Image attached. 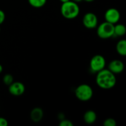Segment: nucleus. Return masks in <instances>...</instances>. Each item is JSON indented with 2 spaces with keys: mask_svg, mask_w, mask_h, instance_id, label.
I'll return each mask as SVG.
<instances>
[{
  "mask_svg": "<svg viewBox=\"0 0 126 126\" xmlns=\"http://www.w3.org/2000/svg\"><path fill=\"white\" fill-rule=\"evenodd\" d=\"M96 83L98 87L103 89H110L116 83L115 75L108 69H103L98 71L96 77Z\"/></svg>",
  "mask_w": 126,
  "mask_h": 126,
  "instance_id": "obj_1",
  "label": "nucleus"
},
{
  "mask_svg": "<svg viewBox=\"0 0 126 126\" xmlns=\"http://www.w3.org/2000/svg\"><path fill=\"white\" fill-rule=\"evenodd\" d=\"M60 11L63 17L67 19H73L79 14V7L76 2L70 1L62 3Z\"/></svg>",
  "mask_w": 126,
  "mask_h": 126,
  "instance_id": "obj_2",
  "label": "nucleus"
},
{
  "mask_svg": "<svg viewBox=\"0 0 126 126\" xmlns=\"http://www.w3.org/2000/svg\"><path fill=\"white\" fill-rule=\"evenodd\" d=\"M76 98L82 102H87L93 96V89L88 84H82L77 87L75 91Z\"/></svg>",
  "mask_w": 126,
  "mask_h": 126,
  "instance_id": "obj_3",
  "label": "nucleus"
},
{
  "mask_svg": "<svg viewBox=\"0 0 126 126\" xmlns=\"http://www.w3.org/2000/svg\"><path fill=\"white\" fill-rule=\"evenodd\" d=\"M114 25L106 21L101 23L97 27L98 36L102 39H108L114 36Z\"/></svg>",
  "mask_w": 126,
  "mask_h": 126,
  "instance_id": "obj_4",
  "label": "nucleus"
},
{
  "mask_svg": "<svg viewBox=\"0 0 126 126\" xmlns=\"http://www.w3.org/2000/svg\"><path fill=\"white\" fill-rule=\"evenodd\" d=\"M105 65V59L101 55H94L90 61V68L94 73H98L104 69Z\"/></svg>",
  "mask_w": 126,
  "mask_h": 126,
  "instance_id": "obj_5",
  "label": "nucleus"
},
{
  "mask_svg": "<svg viewBox=\"0 0 126 126\" xmlns=\"http://www.w3.org/2000/svg\"><path fill=\"white\" fill-rule=\"evenodd\" d=\"M84 26L88 29H94L98 25V18L94 13L87 12L84 16L82 18Z\"/></svg>",
  "mask_w": 126,
  "mask_h": 126,
  "instance_id": "obj_6",
  "label": "nucleus"
},
{
  "mask_svg": "<svg viewBox=\"0 0 126 126\" xmlns=\"http://www.w3.org/2000/svg\"><path fill=\"white\" fill-rule=\"evenodd\" d=\"M121 15L119 11L115 8H110L105 13L106 22L114 25L119 22Z\"/></svg>",
  "mask_w": 126,
  "mask_h": 126,
  "instance_id": "obj_7",
  "label": "nucleus"
},
{
  "mask_svg": "<svg viewBox=\"0 0 126 126\" xmlns=\"http://www.w3.org/2000/svg\"><path fill=\"white\" fill-rule=\"evenodd\" d=\"M25 91L24 84L20 82H13L9 86V91L12 95L20 96L24 93Z\"/></svg>",
  "mask_w": 126,
  "mask_h": 126,
  "instance_id": "obj_8",
  "label": "nucleus"
},
{
  "mask_svg": "<svg viewBox=\"0 0 126 126\" xmlns=\"http://www.w3.org/2000/svg\"><path fill=\"white\" fill-rule=\"evenodd\" d=\"M124 65L122 61L119 60H112L108 65V70L113 74H119L124 70Z\"/></svg>",
  "mask_w": 126,
  "mask_h": 126,
  "instance_id": "obj_9",
  "label": "nucleus"
},
{
  "mask_svg": "<svg viewBox=\"0 0 126 126\" xmlns=\"http://www.w3.org/2000/svg\"><path fill=\"white\" fill-rule=\"evenodd\" d=\"M43 111L40 108H34L30 113V118L34 123H38L43 118Z\"/></svg>",
  "mask_w": 126,
  "mask_h": 126,
  "instance_id": "obj_10",
  "label": "nucleus"
},
{
  "mask_svg": "<svg viewBox=\"0 0 126 126\" xmlns=\"http://www.w3.org/2000/svg\"><path fill=\"white\" fill-rule=\"evenodd\" d=\"M97 120V114L93 110H88L84 114V121L88 124L94 123Z\"/></svg>",
  "mask_w": 126,
  "mask_h": 126,
  "instance_id": "obj_11",
  "label": "nucleus"
},
{
  "mask_svg": "<svg viewBox=\"0 0 126 126\" xmlns=\"http://www.w3.org/2000/svg\"><path fill=\"white\" fill-rule=\"evenodd\" d=\"M117 52L121 56L126 55V41L121 39L116 44Z\"/></svg>",
  "mask_w": 126,
  "mask_h": 126,
  "instance_id": "obj_12",
  "label": "nucleus"
},
{
  "mask_svg": "<svg viewBox=\"0 0 126 126\" xmlns=\"http://www.w3.org/2000/svg\"><path fill=\"white\" fill-rule=\"evenodd\" d=\"M126 27L123 24H117L114 26V35L123 36L126 34Z\"/></svg>",
  "mask_w": 126,
  "mask_h": 126,
  "instance_id": "obj_13",
  "label": "nucleus"
},
{
  "mask_svg": "<svg viewBox=\"0 0 126 126\" xmlns=\"http://www.w3.org/2000/svg\"><path fill=\"white\" fill-rule=\"evenodd\" d=\"M30 4L36 8H39L44 6L47 0H28Z\"/></svg>",
  "mask_w": 126,
  "mask_h": 126,
  "instance_id": "obj_14",
  "label": "nucleus"
},
{
  "mask_svg": "<svg viewBox=\"0 0 126 126\" xmlns=\"http://www.w3.org/2000/svg\"><path fill=\"white\" fill-rule=\"evenodd\" d=\"M2 81H3V82L5 84L9 86L10 84H11L13 82L14 78L12 75H10V74H6L4 76Z\"/></svg>",
  "mask_w": 126,
  "mask_h": 126,
  "instance_id": "obj_15",
  "label": "nucleus"
},
{
  "mask_svg": "<svg viewBox=\"0 0 126 126\" xmlns=\"http://www.w3.org/2000/svg\"><path fill=\"white\" fill-rule=\"evenodd\" d=\"M103 125L104 126H116V121L113 118H108L104 121Z\"/></svg>",
  "mask_w": 126,
  "mask_h": 126,
  "instance_id": "obj_16",
  "label": "nucleus"
},
{
  "mask_svg": "<svg viewBox=\"0 0 126 126\" xmlns=\"http://www.w3.org/2000/svg\"><path fill=\"white\" fill-rule=\"evenodd\" d=\"M60 126H73V124L68 119H62L59 124Z\"/></svg>",
  "mask_w": 126,
  "mask_h": 126,
  "instance_id": "obj_17",
  "label": "nucleus"
},
{
  "mask_svg": "<svg viewBox=\"0 0 126 126\" xmlns=\"http://www.w3.org/2000/svg\"><path fill=\"white\" fill-rule=\"evenodd\" d=\"M5 17H6V16H5L4 12L2 10L0 9V25L3 23L5 20Z\"/></svg>",
  "mask_w": 126,
  "mask_h": 126,
  "instance_id": "obj_18",
  "label": "nucleus"
},
{
  "mask_svg": "<svg viewBox=\"0 0 126 126\" xmlns=\"http://www.w3.org/2000/svg\"><path fill=\"white\" fill-rule=\"evenodd\" d=\"M8 125V122L5 118H0V126H7Z\"/></svg>",
  "mask_w": 126,
  "mask_h": 126,
  "instance_id": "obj_19",
  "label": "nucleus"
},
{
  "mask_svg": "<svg viewBox=\"0 0 126 126\" xmlns=\"http://www.w3.org/2000/svg\"><path fill=\"white\" fill-rule=\"evenodd\" d=\"M82 0H72V1H73V2H81V1H82Z\"/></svg>",
  "mask_w": 126,
  "mask_h": 126,
  "instance_id": "obj_20",
  "label": "nucleus"
},
{
  "mask_svg": "<svg viewBox=\"0 0 126 126\" xmlns=\"http://www.w3.org/2000/svg\"><path fill=\"white\" fill-rule=\"evenodd\" d=\"M59 1H60V2H62V3H63V2H67V1H70V0H59Z\"/></svg>",
  "mask_w": 126,
  "mask_h": 126,
  "instance_id": "obj_21",
  "label": "nucleus"
},
{
  "mask_svg": "<svg viewBox=\"0 0 126 126\" xmlns=\"http://www.w3.org/2000/svg\"><path fill=\"white\" fill-rule=\"evenodd\" d=\"M2 70H3V68H2V65L0 64V73H1V72L2 71Z\"/></svg>",
  "mask_w": 126,
  "mask_h": 126,
  "instance_id": "obj_22",
  "label": "nucleus"
},
{
  "mask_svg": "<svg viewBox=\"0 0 126 126\" xmlns=\"http://www.w3.org/2000/svg\"><path fill=\"white\" fill-rule=\"evenodd\" d=\"M82 1H86V2H92V1H94V0H82Z\"/></svg>",
  "mask_w": 126,
  "mask_h": 126,
  "instance_id": "obj_23",
  "label": "nucleus"
},
{
  "mask_svg": "<svg viewBox=\"0 0 126 126\" xmlns=\"http://www.w3.org/2000/svg\"><path fill=\"white\" fill-rule=\"evenodd\" d=\"M0 32H1V28H0Z\"/></svg>",
  "mask_w": 126,
  "mask_h": 126,
  "instance_id": "obj_24",
  "label": "nucleus"
}]
</instances>
